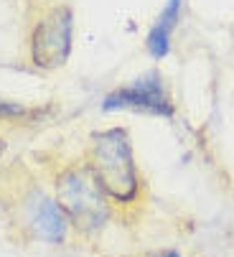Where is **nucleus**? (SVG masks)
<instances>
[{"label": "nucleus", "mask_w": 234, "mask_h": 257, "mask_svg": "<svg viewBox=\"0 0 234 257\" xmlns=\"http://www.w3.org/2000/svg\"><path fill=\"white\" fill-rule=\"evenodd\" d=\"M89 173L97 186L114 206H133L143 196V178L135 163L130 133L125 127H107L89 138V148L84 156Z\"/></svg>", "instance_id": "1"}, {"label": "nucleus", "mask_w": 234, "mask_h": 257, "mask_svg": "<svg viewBox=\"0 0 234 257\" xmlns=\"http://www.w3.org/2000/svg\"><path fill=\"white\" fill-rule=\"evenodd\" d=\"M54 196L69 219L71 232L82 237H97L112 219V204L97 186L84 161L59 168L54 176Z\"/></svg>", "instance_id": "2"}, {"label": "nucleus", "mask_w": 234, "mask_h": 257, "mask_svg": "<svg viewBox=\"0 0 234 257\" xmlns=\"http://www.w3.org/2000/svg\"><path fill=\"white\" fill-rule=\"evenodd\" d=\"M13 219L21 227V234L38 244L59 247L71 237V224L64 209L59 206L54 191H46L38 183H28L16 194Z\"/></svg>", "instance_id": "3"}, {"label": "nucleus", "mask_w": 234, "mask_h": 257, "mask_svg": "<svg viewBox=\"0 0 234 257\" xmlns=\"http://www.w3.org/2000/svg\"><path fill=\"white\" fill-rule=\"evenodd\" d=\"M74 46V13L66 3L56 0L38 11L31 36H28V59L36 69L54 71L69 61Z\"/></svg>", "instance_id": "4"}, {"label": "nucleus", "mask_w": 234, "mask_h": 257, "mask_svg": "<svg viewBox=\"0 0 234 257\" xmlns=\"http://www.w3.org/2000/svg\"><path fill=\"white\" fill-rule=\"evenodd\" d=\"M102 112H140V115H153L171 120L176 115V107L171 99V92L166 87V79L158 71H145L135 77L133 82L117 87L102 97Z\"/></svg>", "instance_id": "5"}, {"label": "nucleus", "mask_w": 234, "mask_h": 257, "mask_svg": "<svg viewBox=\"0 0 234 257\" xmlns=\"http://www.w3.org/2000/svg\"><path fill=\"white\" fill-rule=\"evenodd\" d=\"M181 11H183V0H166L161 16L150 26V31L145 36V49L155 61H163L171 54V39L181 21Z\"/></svg>", "instance_id": "6"}, {"label": "nucleus", "mask_w": 234, "mask_h": 257, "mask_svg": "<svg viewBox=\"0 0 234 257\" xmlns=\"http://www.w3.org/2000/svg\"><path fill=\"white\" fill-rule=\"evenodd\" d=\"M44 112L41 107H31L21 99H11V97H0V122H33Z\"/></svg>", "instance_id": "7"}, {"label": "nucleus", "mask_w": 234, "mask_h": 257, "mask_svg": "<svg viewBox=\"0 0 234 257\" xmlns=\"http://www.w3.org/2000/svg\"><path fill=\"white\" fill-rule=\"evenodd\" d=\"M155 257H181V254H178L176 249H166V252H158Z\"/></svg>", "instance_id": "8"}]
</instances>
